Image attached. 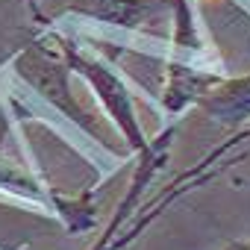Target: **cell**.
Here are the masks:
<instances>
[{"mask_svg":"<svg viewBox=\"0 0 250 250\" xmlns=\"http://www.w3.org/2000/svg\"><path fill=\"white\" fill-rule=\"evenodd\" d=\"M12 71H15V77L24 83V85H30L44 103H50L59 115H65L71 124H77V127L88 136V139H94V142H100L103 145V136H100V127H97V121H94V115L74 97V91H71V65H68V59H65V53H62V47L56 44V39H53V33L50 30H44V33H39L36 39H30L18 53H15V59H12Z\"/></svg>","mask_w":250,"mask_h":250,"instance_id":"obj_1","label":"cell"},{"mask_svg":"<svg viewBox=\"0 0 250 250\" xmlns=\"http://www.w3.org/2000/svg\"><path fill=\"white\" fill-rule=\"evenodd\" d=\"M227 74L221 65L212 62V56H168L165 59V83L159 103L171 118H180L188 106H197L212 85H218Z\"/></svg>","mask_w":250,"mask_h":250,"instance_id":"obj_4","label":"cell"},{"mask_svg":"<svg viewBox=\"0 0 250 250\" xmlns=\"http://www.w3.org/2000/svg\"><path fill=\"white\" fill-rule=\"evenodd\" d=\"M56 44L62 47L71 71L97 94L103 112L112 118V124L121 130L124 142H127V147L136 153V156H145L150 153L153 142L145 136V127H142V121H139V112H136V97H133V88L130 83L124 80L112 62H106L103 56H97L94 50H85L80 42H74L71 36L59 33V30H50Z\"/></svg>","mask_w":250,"mask_h":250,"instance_id":"obj_2","label":"cell"},{"mask_svg":"<svg viewBox=\"0 0 250 250\" xmlns=\"http://www.w3.org/2000/svg\"><path fill=\"white\" fill-rule=\"evenodd\" d=\"M224 250H250V238L247 241H229Z\"/></svg>","mask_w":250,"mask_h":250,"instance_id":"obj_6","label":"cell"},{"mask_svg":"<svg viewBox=\"0 0 250 250\" xmlns=\"http://www.w3.org/2000/svg\"><path fill=\"white\" fill-rule=\"evenodd\" d=\"M59 15H74L118 30L153 36L159 33L165 15H171V0H68Z\"/></svg>","mask_w":250,"mask_h":250,"instance_id":"obj_3","label":"cell"},{"mask_svg":"<svg viewBox=\"0 0 250 250\" xmlns=\"http://www.w3.org/2000/svg\"><path fill=\"white\" fill-rule=\"evenodd\" d=\"M197 109L221 127H244L250 121V74L224 77L218 85L206 91Z\"/></svg>","mask_w":250,"mask_h":250,"instance_id":"obj_5","label":"cell"}]
</instances>
